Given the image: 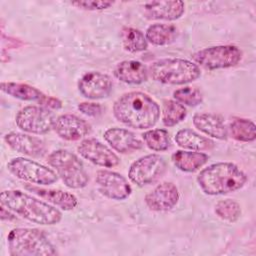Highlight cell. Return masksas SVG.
<instances>
[{
  "label": "cell",
  "mask_w": 256,
  "mask_h": 256,
  "mask_svg": "<svg viewBox=\"0 0 256 256\" xmlns=\"http://www.w3.org/2000/svg\"><path fill=\"white\" fill-rule=\"evenodd\" d=\"M113 115L128 127L143 130L153 127L158 122L160 107L148 94L131 91L124 93L114 102Z\"/></svg>",
  "instance_id": "cell-1"
},
{
  "label": "cell",
  "mask_w": 256,
  "mask_h": 256,
  "mask_svg": "<svg viewBox=\"0 0 256 256\" xmlns=\"http://www.w3.org/2000/svg\"><path fill=\"white\" fill-rule=\"evenodd\" d=\"M0 202L10 211L36 224L55 225L62 219V213L57 208L21 190L3 191Z\"/></svg>",
  "instance_id": "cell-2"
},
{
  "label": "cell",
  "mask_w": 256,
  "mask_h": 256,
  "mask_svg": "<svg viewBox=\"0 0 256 256\" xmlns=\"http://www.w3.org/2000/svg\"><path fill=\"white\" fill-rule=\"evenodd\" d=\"M247 175L235 164L218 162L200 171L197 182L207 195H224L241 189L247 182Z\"/></svg>",
  "instance_id": "cell-3"
},
{
  "label": "cell",
  "mask_w": 256,
  "mask_h": 256,
  "mask_svg": "<svg viewBox=\"0 0 256 256\" xmlns=\"http://www.w3.org/2000/svg\"><path fill=\"white\" fill-rule=\"evenodd\" d=\"M7 244L12 256H51L57 254L44 232L36 228L12 229L7 236Z\"/></svg>",
  "instance_id": "cell-4"
},
{
  "label": "cell",
  "mask_w": 256,
  "mask_h": 256,
  "mask_svg": "<svg viewBox=\"0 0 256 256\" xmlns=\"http://www.w3.org/2000/svg\"><path fill=\"white\" fill-rule=\"evenodd\" d=\"M153 80L169 85H183L195 81L201 75L200 68L190 60L164 58L153 62L149 67Z\"/></svg>",
  "instance_id": "cell-5"
},
{
  "label": "cell",
  "mask_w": 256,
  "mask_h": 256,
  "mask_svg": "<svg viewBox=\"0 0 256 256\" xmlns=\"http://www.w3.org/2000/svg\"><path fill=\"white\" fill-rule=\"evenodd\" d=\"M47 161L67 187L81 189L87 186L89 182L88 174L82 161L74 153L58 149L48 155Z\"/></svg>",
  "instance_id": "cell-6"
},
{
  "label": "cell",
  "mask_w": 256,
  "mask_h": 256,
  "mask_svg": "<svg viewBox=\"0 0 256 256\" xmlns=\"http://www.w3.org/2000/svg\"><path fill=\"white\" fill-rule=\"evenodd\" d=\"M242 56L241 49L235 45H217L195 52L192 59L205 69L216 70L236 66Z\"/></svg>",
  "instance_id": "cell-7"
},
{
  "label": "cell",
  "mask_w": 256,
  "mask_h": 256,
  "mask_svg": "<svg viewBox=\"0 0 256 256\" xmlns=\"http://www.w3.org/2000/svg\"><path fill=\"white\" fill-rule=\"evenodd\" d=\"M8 171L16 178L37 184L50 185L58 180V175L52 169L24 157H16L7 163Z\"/></svg>",
  "instance_id": "cell-8"
},
{
  "label": "cell",
  "mask_w": 256,
  "mask_h": 256,
  "mask_svg": "<svg viewBox=\"0 0 256 256\" xmlns=\"http://www.w3.org/2000/svg\"><path fill=\"white\" fill-rule=\"evenodd\" d=\"M54 114L43 106H25L15 116V123L22 131L31 134H46L54 125Z\"/></svg>",
  "instance_id": "cell-9"
},
{
  "label": "cell",
  "mask_w": 256,
  "mask_h": 256,
  "mask_svg": "<svg viewBox=\"0 0 256 256\" xmlns=\"http://www.w3.org/2000/svg\"><path fill=\"white\" fill-rule=\"evenodd\" d=\"M166 161L159 154H148L134 161L129 168L128 177L132 183L143 187L157 181L166 171Z\"/></svg>",
  "instance_id": "cell-10"
},
{
  "label": "cell",
  "mask_w": 256,
  "mask_h": 256,
  "mask_svg": "<svg viewBox=\"0 0 256 256\" xmlns=\"http://www.w3.org/2000/svg\"><path fill=\"white\" fill-rule=\"evenodd\" d=\"M95 181L100 193L112 200H124L128 198L132 192L131 185L127 179L114 171H97Z\"/></svg>",
  "instance_id": "cell-11"
},
{
  "label": "cell",
  "mask_w": 256,
  "mask_h": 256,
  "mask_svg": "<svg viewBox=\"0 0 256 256\" xmlns=\"http://www.w3.org/2000/svg\"><path fill=\"white\" fill-rule=\"evenodd\" d=\"M77 151L83 158L97 166L112 168L120 163L119 157L109 147L95 138L82 140L77 147Z\"/></svg>",
  "instance_id": "cell-12"
},
{
  "label": "cell",
  "mask_w": 256,
  "mask_h": 256,
  "mask_svg": "<svg viewBox=\"0 0 256 256\" xmlns=\"http://www.w3.org/2000/svg\"><path fill=\"white\" fill-rule=\"evenodd\" d=\"M113 88L111 78L99 71H90L85 73L78 81V90L80 94L90 100H99L110 95Z\"/></svg>",
  "instance_id": "cell-13"
},
{
  "label": "cell",
  "mask_w": 256,
  "mask_h": 256,
  "mask_svg": "<svg viewBox=\"0 0 256 256\" xmlns=\"http://www.w3.org/2000/svg\"><path fill=\"white\" fill-rule=\"evenodd\" d=\"M179 191L172 182H162L145 196L147 207L156 212L169 211L176 206L179 200Z\"/></svg>",
  "instance_id": "cell-14"
},
{
  "label": "cell",
  "mask_w": 256,
  "mask_h": 256,
  "mask_svg": "<svg viewBox=\"0 0 256 256\" xmlns=\"http://www.w3.org/2000/svg\"><path fill=\"white\" fill-rule=\"evenodd\" d=\"M53 129L66 141H78L91 132V126L84 119L73 114H62L55 119Z\"/></svg>",
  "instance_id": "cell-15"
},
{
  "label": "cell",
  "mask_w": 256,
  "mask_h": 256,
  "mask_svg": "<svg viewBox=\"0 0 256 256\" xmlns=\"http://www.w3.org/2000/svg\"><path fill=\"white\" fill-rule=\"evenodd\" d=\"M8 146L18 153L30 157H42L46 153V145L38 137L20 132H10L4 136Z\"/></svg>",
  "instance_id": "cell-16"
},
{
  "label": "cell",
  "mask_w": 256,
  "mask_h": 256,
  "mask_svg": "<svg viewBox=\"0 0 256 256\" xmlns=\"http://www.w3.org/2000/svg\"><path fill=\"white\" fill-rule=\"evenodd\" d=\"M106 142L117 152L122 154L132 153L143 147V142L138 139L135 134L124 128H109L104 134Z\"/></svg>",
  "instance_id": "cell-17"
},
{
  "label": "cell",
  "mask_w": 256,
  "mask_h": 256,
  "mask_svg": "<svg viewBox=\"0 0 256 256\" xmlns=\"http://www.w3.org/2000/svg\"><path fill=\"white\" fill-rule=\"evenodd\" d=\"M184 12L185 4L182 1H152L144 4L146 17L153 20H177Z\"/></svg>",
  "instance_id": "cell-18"
},
{
  "label": "cell",
  "mask_w": 256,
  "mask_h": 256,
  "mask_svg": "<svg viewBox=\"0 0 256 256\" xmlns=\"http://www.w3.org/2000/svg\"><path fill=\"white\" fill-rule=\"evenodd\" d=\"M25 189L65 211L72 210L78 205L77 197L67 191H62L59 189H47L34 186L32 184L25 185Z\"/></svg>",
  "instance_id": "cell-19"
},
{
  "label": "cell",
  "mask_w": 256,
  "mask_h": 256,
  "mask_svg": "<svg viewBox=\"0 0 256 256\" xmlns=\"http://www.w3.org/2000/svg\"><path fill=\"white\" fill-rule=\"evenodd\" d=\"M194 126L212 138L226 140L228 138V129L223 118L214 113H196L193 116Z\"/></svg>",
  "instance_id": "cell-20"
},
{
  "label": "cell",
  "mask_w": 256,
  "mask_h": 256,
  "mask_svg": "<svg viewBox=\"0 0 256 256\" xmlns=\"http://www.w3.org/2000/svg\"><path fill=\"white\" fill-rule=\"evenodd\" d=\"M114 76L126 84H142L147 81L149 70L145 64L137 60H125L116 65Z\"/></svg>",
  "instance_id": "cell-21"
},
{
  "label": "cell",
  "mask_w": 256,
  "mask_h": 256,
  "mask_svg": "<svg viewBox=\"0 0 256 256\" xmlns=\"http://www.w3.org/2000/svg\"><path fill=\"white\" fill-rule=\"evenodd\" d=\"M209 156L200 151L177 150L171 156L173 164L183 172L192 173L199 170L208 161Z\"/></svg>",
  "instance_id": "cell-22"
},
{
  "label": "cell",
  "mask_w": 256,
  "mask_h": 256,
  "mask_svg": "<svg viewBox=\"0 0 256 256\" xmlns=\"http://www.w3.org/2000/svg\"><path fill=\"white\" fill-rule=\"evenodd\" d=\"M176 144L184 149H189L192 151H207L211 150L215 143L196 133L192 129H181L175 135Z\"/></svg>",
  "instance_id": "cell-23"
},
{
  "label": "cell",
  "mask_w": 256,
  "mask_h": 256,
  "mask_svg": "<svg viewBox=\"0 0 256 256\" xmlns=\"http://www.w3.org/2000/svg\"><path fill=\"white\" fill-rule=\"evenodd\" d=\"M178 30L174 25L163 23L152 24L145 32L147 42L156 46H164L173 43L176 40Z\"/></svg>",
  "instance_id": "cell-24"
},
{
  "label": "cell",
  "mask_w": 256,
  "mask_h": 256,
  "mask_svg": "<svg viewBox=\"0 0 256 256\" xmlns=\"http://www.w3.org/2000/svg\"><path fill=\"white\" fill-rule=\"evenodd\" d=\"M1 90L13 98L24 101H37L38 103L45 95L39 89L31 85L16 82H2Z\"/></svg>",
  "instance_id": "cell-25"
},
{
  "label": "cell",
  "mask_w": 256,
  "mask_h": 256,
  "mask_svg": "<svg viewBox=\"0 0 256 256\" xmlns=\"http://www.w3.org/2000/svg\"><path fill=\"white\" fill-rule=\"evenodd\" d=\"M229 129L232 138L239 142H253L256 139V126L249 119L234 118Z\"/></svg>",
  "instance_id": "cell-26"
},
{
  "label": "cell",
  "mask_w": 256,
  "mask_h": 256,
  "mask_svg": "<svg viewBox=\"0 0 256 256\" xmlns=\"http://www.w3.org/2000/svg\"><path fill=\"white\" fill-rule=\"evenodd\" d=\"M121 39L126 51L136 53L148 48V42L145 35L136 28L124 27L121 30Z\"/></svg>",
  "instance_id": "cell-27"
},
{
  "label": "cell",
  "mask_w": 256,
  "mask_h": 256,
  "mask_svg": "<svg viewBox=\"0 0 256 256\" xmlns=\"http://www.w3.org/2000/svg\"><path fill=\"white\" fill-rule=\"evenodd\" d=\"M187 116V110L176 100H168L163 104L162 123L166 127H172L183 121Z\"/></svg>",
  "instance_id": "cell-28"
},
{
  "label": "cell",
  "mask_w": 256,
  "mask_h": 256,
  "mask_svg": "<svg viewBox=\"0 0 256 256\" xmlns=\"http://www.w3.org/2000/svg\"><path fill=\"white\" fill-rule=\"evenodd\" d=\"M142 138L145 145L153 151H166L171 147V139L165 129L148 130L142 134Z\"/></svg>",
  "instance_id": "cell-29"
},
{
  "label": "cell",
  "mask_w": 256,
  "mask_h": 256,
  "mask_svg": "<svg viewBox=\"0 0 256 256\" xmlns=\"http://www.w3.org/2000/svg\"><path fill=\"white\" fill-rule=\"evenodd\" d=\"M215 214L222 220L235 222L241 216V207L239 203L233 199L220 200L215 205Z\"/></svg>",
  "instance_id": "cell-30"
},
{
  "label": "cell",
  "mask_w": 256,
  "mask_h": 256,
  "mask_svg": "<svg viewBox=\"0 0 256 256\" xmlns=\"http://www.w3.org/2000/svg\"><path fill=\"white\" fill-rule=\"evenodd\" d=\"M173 97L175 100L182 105L187 106H198L203 101L202 92L196 87L185 86L183 88H179L173 92Z\"/></svg>",
  "instance_id": "cell-31"
},
{
  "label": "cell",
  "mask_w": 256,
  "mask_h": 256,
  "mask_svg": "<svg viewBox=\"0 0 256 256\" xmlns=\"http://www.w3.org/2000/svg\"><path fill=\"white\" fill-rule=\"evenodd\" d=\"M73 6L77 8H81L84 10L90 11H97V10H104L111 7L114 3L111 1H96V0H88V1H76L71 2Z\"/></svg>",
  "instance_id": "cell-32"
},
{
  "label": "cell",
  "mask_w": 256,
  "mask_h": 256,
  "mask_svg": "<svg viewBox=\"0 0 256 256\" xmlns=\"http://www.w3.org/2000/svg\"><path fill=\"white\" fill-rule=\"evenodd\" d=\"M77 108L81 113L90 117H97L103 113L102 105L95 102H82L78 104Z\"/></svg>",
  "instance_id": "cell-33"
},
{
  "label": "cell",
  "mask_w": 256,
  "mask_h": 256,
  "mask_svg": "<svg viewBox=\"0 0 256 256\" xmlns=\"http://www.w3.org/2000/svg\"><path fill=\"white\" fill-rule=\"evenodd\" d=\"M39 104H41L43 107H46L48 109H56L57 110L62 107L61 100H59L58 98H55V97L47 96V95H44V97L39 102Z\"/></svg>",
  "instance_id": "cell-34"
},
{
  "label": "cell",
  "mask_w": 256,
  "mask_h": 256,
  "mask_svg": "<svg viewBox=\"0 0 256 256\" xmlns=\"http://www.w3.org/2000/svg\"><path fill=\"white\" fill-rule=\"evenodd\" d=\"M0 212H1V219L3 221H11V220H14L15 219V216L13 214L10 213V210L7 209L5 206L1 205V208H0Z\"/></svg>",
  "instance_id": "cell-35"
}]
</instances>
